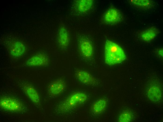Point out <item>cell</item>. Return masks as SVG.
<instances>
[{
    "mask_svg": "<svg viewBox=\"0 0 163 122\" xmlns=\"http://www.w3.org/2000/svg\"><path fill=\"white\" fill-rule=\"evenodd\" d=\"M104 57L105 63L109 65L120 63L126 58L122 49L117 44L108 40L105 44Z\"/></svg>",
    "mask_w": 163,
    "mask_h": 122,
    "instance_id": "6da1fadb",
    "label": "cell"
},
{
    "mask_svg": "<svg viewBox=\"0 0 163 122\" xmlns=\"http://www.w3.org/2000/svg\"><path fill=\"white\" fill-rule=\"evenodd\" d=\"M87 98L86 95L84 93H74L61 103L59 106V109L63 111L69 110L85 102Z\"/></svg>",
    "mask_w": 163,
    "mask_h": 122,
    "instance_id": "7a4b0ae2",
    "label": "cell"
},
{
    "mask_svg": "<svg viewBox=\"0 0 163 122\" xmlns=\"http://www.w3.org/2000/svg\"><path fill=\"white\" fill-rule=\"evenodd\" d=\"M0 105L4 109L12 111H18L21 110L22 106L21 103L16 100L7 97L1 98L0 99Z\"/></svg>",
    "mask_w": 163,
    "mask_h": 122,
    "instance_id": "3957f363",
    "label": "cell"
},
{
    "mask_svg": "<svg viewBox=\"0 0 163 122\" xmlns=\"http://www.w3.org/2000/svg\"><path fill=\"white\" fill-rule=\"evenodd\" d=\"M105 21L110 24H115L120 22L122 16L119 11L115 8H110L106 12L104 17Z\"/></svg>",
    "mask_w": 163,
    "mask_h": 122,
    "instance_id": "277c9868",
    "label": "cell"
},
{
    "mask_svg": "<svg viewBox=\"0 0 163 122\" xmlns=\"http://www.w3.org/2000/svg\"><path fill=\"white\" fill-rule=\"evenodd\" d=\"M49 62L48 57L44 54L40 53L31 57L27 60L26 63L29 66H34L46 65Z\"/></svg>",
    "mask_w": 163,
    "mask_h": 122,
    "instance_id": "5b68a950",
    "label": "cell"
},
{
    "mask_svg": "<svg viewBox=\"0 0 163 122\" xmlns=\"http://www.w3.org/2000/svg\"><path fill=\"white\" fill-rule=\"evenodd\" d=\"M8 49L11 55L14 57H18L22 56L26 50L25 46L22 42L15 41L9 44Z\"/></svg>",
    "mask_w": 163,
    "mask_h": 122,
    "instance_id": "8992f818",
    "label": "cell"
},
{
    "mask_svg": "<svg viewBox=\"0 0 163 122\" xmlns=\"http://www.w3.org/2000/svg\"><path fill=\"white\" fill-rule=\"evenodd\" d=\"M65 87L64 81L62 79H59L50 83L48 86V91L51 95H56L62 93Z\"/></svg>",
    "mask_w": 163,
    "mask_h": 122,
    "instance_id": "52a82bcc",
    "label": "cell"
},
{
    "mask_svg": "<svg viewBox=\"0 0 163 122\" xmlns=\"http://www.w3.org/2000/svg\"><path fill=\"white\" fill-rule=\"evenodd\" d=\"M79 48L82 55L87 58L91 57L93 54L92 46L90 42L85 39H82L79 42Z\"/></svg>",
    "mask_w": 163,
    "mask_h": 122,
    "instance_id": "ba28073f",
    "label": "cell"
},
{
    "mask_svg": "<svg viewBox=\"0 0 163 122\" xmlns=\"http://www.w3.org/2000/svg\"><path fill=\"white\" fill-rule=\"evenodd\" d=\"M77 78L81 82L87 84H95L96 81L94 78L87 72L83 70H78L76 73Z\"/></svg>",
    "mask_w": 163,
    "mask_h": 122,
    "instance_id": "9c48e42d",
    "label": "cell"
},
{
    "mask_svg": "<svg viewBox=\"0 0 163 122\" xmlns=\"http://www.w3.org/2000/svg\"><path fill=\"white\" fill-rule=\"evenodd\" d=\"M158 85H153L151 86L148 89V97L150 99L154 102L160 100L161 97V91Z\"/></svg>",
    "mask_w": 163,
    "mask_h": 122,
    "instance_id": "30bf717a",
    "label": "cell"
},
{
    "mask_svg": "<svg viewBox=\"0 0 163 122\" xmlns=\"http://www.w3.org/2000/svg\"><path fill=\"white\" fill-rule=\"evenodd\" d=\"M58 41L59 44L62 47H66L68 44L69 35L66 29L64 27H61L59 29Z\"/></svg>",
    "mask_w": 163,
    "mask_h": 122,
    "instance_id": "8fae6325",
    "label": "cell"
},
{
    "mask_svg": "<svg viewBox=\"0 0 163 122\" xmlns=\"http://www.w3.org/2000/svg\"><path fill=\"white\" fill-rule=\"evenodd\" d=\"M107 102L104 99H99L93 105L91 108L92 112L94 114H98L103 112L105 110Z\"/></svg>",
    "mask_w": 163,
    "mask_h": 122,
    "instance_id": "7c38bea8",
    "label": "cell"
},
{
    "mask_svg": "<svg viewBox=\"0 0 163 122\" xmlns=\"http://www.w3.org/2000/svg\"><path fill=\"white\" fill-rule=\"evenodd\" d=\"M24 90L30 99L34 103H37L39 101V98L38 93L35 89L28 84L23 86Z\"/></svg>",
    "mask_w": 163,
    "mask_h": 122,
    "instance_id": "4fadbf2b",
    "label": "cell"
},
{
    "mask_svg": "<svg viewBox=\"0 0 163 122\" xmlns=\"http://www.w3.org/2000/svg\"><path fill=\"white\" fill-rule=\"evenodd\" d=\"M158 33V30L156 28L151 27L143 31L141 33V37L144 41L149 42L154 39Z\"/></svg>",
    "mask_w": 163,
    "mask_h": 122,
    "instance_id": "5bb4252c",
    "label": "cell"
},
{
    "mask_svg": "<svg viewBox=\"0 0 163 122\" xmlns=\"http://www.w3.org/2000/svg\"><path fill=\"white\" fill-rule=\"evenodd\" d=\"M93 3V1L92 0H78L76 4L77 9L80 12H85L91 8Z\"/></svg>",
    "mask_w": 163,
    "mask_h": 122,
    "instance_id": "9a60e30c",
    "label": "cell"
},
{
    "mask_svg": "<svg viewBox=\"0 0 163 122\" xmlns=\"http://www.w3.org/2000/svg\"><path fill=\"white\" fill-rule=\"evenodd\" d=\"M130 2L136 6L143 8H150L153 5L152 1L148 0H130Z\"/></svg>",
    "mask_w": 163,
    "mask_h": 122,
    "instance_id": "2e32d148",
    "label": "cell"
},
{
    "mask_svg": "<svg viewBox=\"0 0 163 122\" xmlns=\"http://www.w3.org/2000/svg\"><path fill=\"white\" fill-rule=\"evenodd\" d=\"M133 118V115L130 111H126L123 112L119 116V122H129Z\"/></svg>",
    "mask_w": 163,
    "mask_h": 122,
    "instance_id": "e0dca14e",
    "label": "cell"
},
{
    "mask_svg": "<svg viewBox=\"0 0 163 122\" xmlns=\"http://www.w3.org/2000/svg\"><path fill=\"white\" fill-rule=\"evenodd\" d=\"M159 54L162 57H163V50L161 49L158 51Z\"/></svg>",
    "mask_w": 163,
    "mask_h": 122,
    "instance_id": "ac0fdd59",
    "label": "cell"
}]
</instances>
